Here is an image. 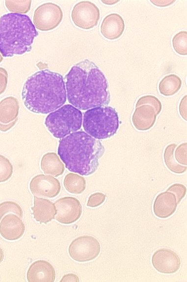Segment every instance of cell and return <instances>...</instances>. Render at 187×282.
<instances>
[{
  "instance_id": "obj_1",
  "label": "cell",
  "mask_w": 187,
  "mask_h": 282,
  "mask_svg": "<svg viewBox=\"0 0 187 282\" xmlns=\"http://www.w3.org/2000/svg\"><path fill=\"white\" fill-rule=\"evenodd\" d=\"M67 98L71 105L83 110L107 106L110 101L108 84L95 64L84 59L65 76Z\"/></svg>"
},
{
  "instance_id": "obj_2",
  "label": "cell",
  "mask_w": 187,
  "mask_h": 282,
  "mask_svg": "<svg viewBox=\"0 0 187 282\" xmlns=\"http://www.w3.org/2000/svg\"><path fill=\"white\" fill-rule=\"evenodd\" d=\"M66 98L63 76L48 69L28 77L22 91L25 107L38 114H47L59 108L65 103Z\"/></svg>"
},
{
  "instance_id": "obj_3",
  "label": "cell",
  "mask_w": 187,
  "mask_h": 282,
  "mask_svg": "<svg viewBox=\"0 0 187 282\" xmlns=\"http://www.w3.org/2000/svg\"><path fill=\"white\" fill-rule=\"evenodd\" d=\"M105 150L99 140L79 131L60 139L57 153L69 171L87 176L97 169Z\"/></svg>"
},
{
  "instance_id": "obj_4",
  "label": "cell",
  "mask_w": 187,
  "mask_h": 282,
  "mask_svg": "<svg viewBox=\"0 0 187 282\" xmlns=\"http://www.w3.org/2000/svg\"><path fill=\"white\" fill-rule=\"evenodd\" d=\"M38 35L27 15L9 13L0 17V52L4 57L30 52Z\"/></svg>"
},
{
  "instance_id": "obj_5",
  "label": "cell",
  "mask_w": 187,
  "mask_h": 282,
  "mask_svg": "<svg viewBox=\"0 0 187 282\" xmlns=\"http://www.w3.org/2000/svg\"><path fill=\"white\" fill-rule=\"evenodd\" d=\"M119 124L118 112L110 106L92 108L83 114L82 126L84 131L97 140L113 136L116 133Z\"/></svg>"
},
{
  "instance_id": "obj_6",
  "label": "cell",
  "mask_w": 187,
  "mask_h": 282,
  "mask_svg": "<svg viewBox=\"0 0 187 282\" xmlns=\"http://www.w3.org/2000/svg\"><path fill=\"white\" fill-rule=\"evenodd\" d=\"M82 114L73 106L67 104L47 115L45 125L52 135L62 139L81 128Z\"/></svg>"
},
{
  "instance_id": "obj_7",
  "label": "cell",
  "mask_w": 187,
  "mask_h": 282,
  "mask_svg": "<svg viewBox=\"0 0 187 282\" xmlns=\"http://www.w3.org/2000/svg\"><path fill=\"white\" fill-rule=\"evenodd\" d=\"M101 251V246L94 237L84 235L73 240L68 247L70 257L74 260L84 262L95 259Z\"/></svg>"
},
{
  "instance_id": "obj_8",
  "label": "cell",
  "mask_w": 187,
  "mask_h": 282,
  "mask_svg": "<svg viewBox=\"0 0 187 282\" xmlns=\"http://www.w3.org/2000/svg\"><path fill=\"white\" fill-rule=\"evenodd\" d=\"M63 17L60 7L53 2H46L38 6L33 13L35 27L41 31H49L56 28Z\"/></svg>"
},
{
  "instance_id": "obj_9",
  "label": "cell",
  "mask_w": 187,
  "mask_h": 282,
  "mask_svg": "<svg viewBox=\"0 0 187 282\" xmlns=\"http://www.w3.org/2000/svg\"><path fill=\"white\" fill-rule=\"evenodd\" d=\"M100 18L99 8L88 0L77 3L71 11V19L73 23L83 30H90L96 27Z\"/></svg>"
},
{
  "instance_id": "obj_10",
  "label": "cell",
  "mask_w": 187,
  "mask_h": 282,
  "mask_svg": "<svg viewBox=\"0 0 187 282\" xmlns=\"http://www.w3.org/2000/svg\"><path fill=\"white\" fill-rule=\"evenodd\" d=\"M57 215L55 219L64 224L73 223L78 220L82 213V206L78 199L66 196L57 200L54 203Z\"/></svg>"
},
{
  "instance_id": "obj_11",
  "label": "cell",
  "mask_w": 187,
  "mask_h": 282,
  "mask_svg": "<svg viewBox=\"0 0 187 282\" xmlns=\"http://www.w3.org/2000/svg\"><path fill=\"white\" fill-rule=\"evenodd\" d=\"M151 262L157 271L166 274L177 272L181 265L179 256L168 248H160L155 251L152 255Z\"/></svg>"
},
{
  "instance_id": "obj_12",
  "label": "cell",
  "mask_w": 187,
  "mask_h": 282,
  "mask_svg": "<svg viewBox=\"0 0 187 282\" xmlns=\"http://www.w3.org/2000/svg\"><path fill=\"white\" fill-rule=\"evenodd\" d=\"M31 192L36 196L53 198L60 192L59 180L51 176L39 174L34 176L29 183Z\"/></svg>"
},
{
  "instance_id": "obj_13",
  "label": "cell",
  "mask_w": 187,
  "mask_h": 282,
  "mask_svg": "<svg viewBox=\"0 0 187 282\" xmlns=\"http://www.w3.org/2000/svg\"><path fill=\"white\" fill-rule=\"evenodd\" d=\"M19 102L13 96H8L0 102V131L11 129L17 122L19 110Z\"/></svg>"
},
{
  "instance_id": "obj_14",
  "label": "cell",
  "mask_w": 187,
  "mask_h": 282,
  "mask_svg": "<svg viewBox=\"0 0 187 282\" xmlns=\"http://www.w3.org/2000/svg\"><path fill=\"white\" fill-rule=\"evenodd\" d=\"M29 282H53L55 279L54 268L47 261L39 260L33 262L27 274Z\"/></svg>"
},
{
  "instance_id": "obj_15",
  "label": "cell",
  "mask_w": 187,
  "mask_h": 282,
  "mask_svg": "<svg viewBox=\"0 0 187 282\" xmlns=\"http://www.w3.org/2000/svg\"><path fill=\"white\" fill-rule=\"evenodd\" d=\"M25 231V226L19 216L9 213L2 218L0 223V234L4 239L14 241L20 238Z\"/></svg>"
},
{
  "instance_id": "obj_16",
  "label": "cell",
  "mask_w": 187,
  "mask_h": 282,
  "mask_svg": "<svg viewBox=\"0 0 187 282\" xmlns=\"http://www.w3.org/2000/svg\"><path fill=\"white\" fill-rule=\"evenodd\" d=\"M125 29V23L119 14L112 13L107 15L103 20L100 26L102 35L109 40L119 38Z\"/></svg>"
},
{
  "instance_id": "obj_17",
  "label": "cell",
  "mask_w": 187,
  "mask_h": 282,
  "mask_svg": "<svg viewBox=\"0 0 187 282\" xmlns=\"http://www.w3.org/2000/svg\"><path fill=\"white\" fill-rule=\"evenodd\" d=\"M177 203L175 195L170 192H162L156 197L153 204V212L156 216L166 218L176 211Z\"/></svg>"
},
{
  "instance_id": "obj_18",
  "label": "cell",
  "mask_w": 187,
  "mask_h": 282,
  "mask_svg": "<svg viewBox=\"0 0 187 282\" xmlns=\"http://www.w3.org/2000/svg\"><path fill=\"white\" fill-rule=\"evenodd\" d=\"M33 218L40 223L47 224L55 218L56 210L54 204L49 200L34 196Z\"/></svg>"
},
{
  "instance_id": "obj_19",
  "label": "cell",
  "mask_w": 187,
  "mask_h": 282,
  "mask_svg": "<svg viewBox=\"0 0 187 282\" xmlns=\"http://www.w3.org/2000/svg\"><path fill=\"white\" fill-rule=\"evenodd\" d=\"M157 116L153 107L149 105H141L135 107L132 116V122L137 130L146 131L153 126Z\"/></svg>"
},
{
  "instance_id": "obj_20",
  "label": "cell",
  "mask_w": 187,
  "mask_h": 282,
  "mask_svg": "<svg viewBox=\"0 0 187 282\" xmlns=\"http://www.w3.org/2000/svg\"><path fill=\"white\" fill-rule=\"evenodd\" d=\"M42 171L46 175L57 177L63 174L64 166L54 152H48L42 157L40 163Z\"/></svg>"
},
{
  "instance_id": "obj_21",
  "label": "cell",
  "mask_w": 187,
  "mask_h": 282,
  "mask_svg": "<svg viewBox=\"0 0 187 282\" xmlns=\"http://www.w3.org/2000/svg\"><path fill=\"white\" fill-rule=\"evenodd\" d=\"M182 82L181 78L175 74L165 76L159 84L160 93L165 96H171L180 89Z\"/></svg>"
},
{
  "instance_id": "obj_22",
  "label": "cell",
  "mask_w": 187,
  "mask_h": 282,
  "mask_svg": "<svg viewBox=\"0 0 187 282\" xmlns=\"http://www.w3.org/2000/svg\"><path fill=\"white\" fill-rule=\"evenodd\" d=\"M63 185L68 192L72 194H79L85 189L86 181L83 176L71 173L65 176Z\"/></svg>"
},
{
  "instance_id": "obj_23",
  "label": "cell",
  "mask_w": 187,
  "mask_h": 282,
  "mask_svg": "<svg viewBox=\"0 0 187 282\" xmlns=\"http://www.w3.org/2000/svg\"><path fill=\"white\" fill-rule=\"evenodd\" d=\"M177 144L171 143L168 145L164 149L163 158L164 163L167 168L175 174H183L187 171V166L179 164L175 159L174 151Z\"/></svg>"
},
{
  "instance_id": "obj_24",
  "label": "cell",
  "mask_w": 187,
  "mask_h": 282,
  "mask_svg": "<svg viewBox=\"0 0 187 282\" xmlns=\"http://www.w3.org/2000/svg\"><path fill=\"white\" fill-rule=\"evenodd\" d=\"M172 44L175 51L179 55H187V32L181 31L172 38Z\"/></svg>"
},
{
  "instance_id": "obj_25",
  "label": "cell",
  "mask_w": 187,
  "mask_h": 282,
  "mask_svg": "<svg viewBox=\"0 0 187 282\" xmlns=\"http://www.w3.org/2000/svg\"><path fill=\"white\" fill-rule=\"evenodd\" d=\"M6 8L15 13L24 14L30 10L31 0H5Z\"/></svg>"
},
{
  "instance_id": "obj_26",
  "label": "cell",
  "mask_w": 187,
  "mask_h": 282,
  "mask_svg": "<svg viewBox=\"0 0 187 282\" xmlns=\"http://www.w3.org/2000/svg\"><path fill=\"white\" fill-rule=\"evenodd\" d=\"M14 213L20 218H23V212L21 207L16 202L8 201L0 204V220L8 213Z\"/></svg>"
},
{
  "instance_id": "obj_27",
  "label": "cell",
  "mask_w": 187,
  "mask_h": 282,
  "mask_svg": "<svg viewBox=\"0 0 187 282\" xmlns=\"http://www.w3.org/2000/svg\"><path fill=\"white\" fill-rule=\"evenodd\" d=\"M13 174V166L9 159L0 154V183L8 180Z\"/></svg>"
},
{
  "instance_id": "obj_28",
  "label": "cell",
  "mask_w": 187,
  "mask_h": 282,
  "mask_svg": "<svg viewBox=\"0 0 187 282\" xmlns=\"http://www.w3.org/2000/svg\"><path fill=\"white\" fill-rule=\"evenodd\" d=\"M141 105H149L153 107L157 115L161 110V102L157 97L153 95H145L139 98L135 104V107Z\"/></svg>"
},
{
  "instance_id": "obj_29",
  "label": "cell",
  "mask_w": 187,
  "mask_h": 282,
  "mask_svg": "<svg viewBox=\"0 0 187 282\" xmlns=\"http://www.w3.org/2000/svg\"><path fill=\"white\" fill-rule=\"evenodd\" d=\"M166 191L173 193L176 197L177 203L179 204L186 195L187 188L182 184L175 183L170 186Z\"/></svg>"
},
{
  "instance_id": "obj_30",
  "label": "cell",
  "mask_w": 187,
  "mask_h": 282,
  "mask_svg": "<svg viewBox=\"0 0 187 282\" xmlns=\"http://www.w3.org/2000/svg\"><path fill=\"white\" fill-rule=\"evenodd\" d=\"M174 156L179 164L187 166V142L182 143L177 147Z\"/></svg>"
},
{
  "instance_id": "obj_31",
  "label": "cell",
  "mask_w": 187,
  "mask_h": 282,
  "mask_svg": "<svg viewBox=\"0 0 187 282\" xmlns=\"http://www.w3.org/2000/svg\"><path fill=\"white\" fill-rule=\"evenodd\" d=\"M106 195L101 192H96L88 198L87 206L95 208L100 206L105 201Z\"/></svg>"
},
{
  "instance_id": "obj_32",
  "label": "cell",
  "mask_w": 187,
  "mask_h": 282,
  "mask_svg": "<svg viewBox=\"0 0 187 282\" xmlns=\"http://www.w3.org/2000/svg\"><path fill=\"white\" fill-rule=\"evenodd\" d=\"M8 74L7 70L0 67V95L3 94L7 87Z\"/></svg>"
},
{
  "instance_id": "obj_33",
  "label": "cell",
  "mask_w": 187,
  "mask_h": 282,
  "mask_svg": "<svg viewBox=\"0 0 187 282\" xmlns=\"http://www.w3.org/2000/svg\"><path fill=\"white\" fill-rule=\"evenodd\" d=\"M179 111L182 118L187 120V95L182 99L179 106Z\"/></svg>"
},
{
  "instance_id": "obj_34",
  "label": "cell",
  "mask_w": 187,
  "mask_h": 282,
  "mask_svg": "<svg viewBox=\"0 0 187 282\" xmlns=\"http://www.w3.org/2000/svg\"><path fill=\"white\" fill-rule=\"evenodd\" d=\"M80 281L79 278L75 274H67L64 275L61 280H60V282H79Z\"/></svg>"
},
{
  "instance_id": "obj_35",
  "label": "cell",
  "mask_w": 187,
  "mask_h": 282,
  "mask_svg": "<svg viewBox=\"0 0 187 282\" xmlns=\"http://www.w3.org/2000/svg\"><path fill=\"white\" fill-rule=\"evenodd\" d=\"M176 0H150L155 5L164 7L169 6L173 4Z\"/></svg>"
},
{
  "instance_id": "obj_36",
  "label": "cell",
  "mask_w": 187,
  "mask_h": 282,
  "mask_svg": "<svg viewBox=\"0 0 187 282\" xmlns=\"http://www.w3.org/2000/svg\"><path fill=\"white\" fill-rule=\"evenodd\" d=\"M3 258H4L3 251L1 249V248L0 247V263L2 261Z\"/></svg>"
},
{
  "instance_id": "obj_37",
  "label": "cell",
  "mask_w": 187,
  "mask_h": 282,
  "mask_svg": "<svg viewBox=\"0 0 187 282\" xmlns=\"http://www.w3.org/2000/svg\"><path fill=\"white\" fill-rule=\"evenodd\" d=\"M2 60H3V57L0 53V63H1Z\"/></svg>"
}]
</instances>
